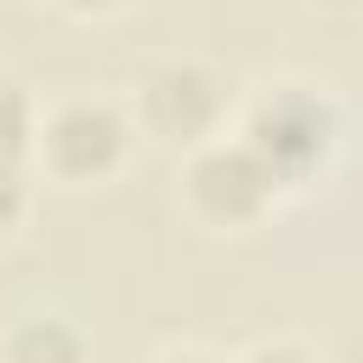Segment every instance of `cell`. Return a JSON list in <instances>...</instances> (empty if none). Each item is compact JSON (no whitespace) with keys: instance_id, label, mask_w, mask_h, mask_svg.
<instances>
[{"instance_id":"6","label":"cell","mask_w":363,"mask_h":363,"mask_svg":"<svg viewBox=\"0 0 363 363\" xmlns=\"http://www.w3.org/2000/svg\"><path fill=\"white\" fill-rule=\"evenodd\" d=\"M34 130H40V102L0 74V159H23L34 153Z\"/></svg>"},{"instance_id":"7","label":"cell","mask_w":363,"mask_h":363,"mask_svg":"<svg viewBox=\"0 0 363 363\" xmlns=\"http://www.w3.org/2000/svg\"><path fill=\"white\" fill-rule=\"evenodd\" d=\"M34 210V182L23 159H0V238H11Z\"/></svg>"},{"instance_id":"10","label":"cell","mask_w":363,"mask_h":363,"mask_svg":"<svg viewBox=\"0 0 363 363\" xmlns=\"http://www.w3.org/2000/svg\"><path fill=\"white\" fill-rule=\"evenodd\" d=\"M147 363H227V357L210 352V346H164V352H153Z\"/></svg>"},{"instance_id":"8","label":"cell","mask_w":363,"mask_h":363,"mask_svg":"<svg viewBox=\"0 0 363 363\" xmlns=\"http://www.w3.org/2000/svg\"><path fill=\"white\" fill-rule=\"evenodd\" d=\"M233 363H323L312 346H301V340H289V335H278V340H255L244 357H233Z\"/></svg>"},{"instance_id":"4","label":"cell","mask_w":363,"mask_h":363,"mask_svg":"<svg viewBox=\"0 0 363 363\" xmlns=\"http://www.w3.org/2000/svg\"><path fill=\"white\" fill-rule=\"evenodd\" d=\"M130 119H136V136H147L170 153H193L199 142H216L233 130L238 91L210 62H164L136 85Z\"/></svg>"},{"instance_id":"3","label":"cell","mask_w":363,"mask_h":363,"mask_svg":"<svg viewBox=\"0 0 363 363\" xmlns=\"http://www.w3.org/2000/svg\"><path fill=\"white\" fill-rule=\"evenodd\" d=\"M176 182H182L176 187L182 210L210 233H255L284 199L278 176L233 130L216 136V142H199L193 153H182V176Z\"/></svg>"},{"instance_id":"1","label":"cell","mask_w":363,"mask_h":363,"mask_svg":"<svg viewBox=\"0 0 363 363\" xmlns=\"http://www.w3.org/2000/svg\"><path fill=\"white\" fill-rule=\"evenodd\" d=\"M233 136L278 176L284 193H301V187H318L340 164L346 108L329 85L284 74V79H272V85H261L238 102Z\"/></svg>"},{"instance_id":"2","label":"cell","mask_w":363,"mask_h":363,"mask_svg":"<svg viewBox=\"0 0 363 363\" xmlns=\"http://www.w3.org/2000/svg\"><path fill=\"white\" fill-rule=\"evenodd\" d=\"M130 153H136L130 108L79 91V96H62V102L40 108V130H34L28 159L57 187H108L130 164Z\"/></svg>"},{"instance_id":"5","label":"cell","mask_w":363,"mask_h":363,"mask_svg":"<svg viewBox=\"0 0 363 363\" xmlns=\"http://www.w3.org/2000/svg\"><path fill=\"white\" fill-rule=\"evenodd\" d=\"M0 363H91V340L68 318H17L0 335Z\"/></svg>"},{"instance_id":"9","label":"cell","mask_w":363,"mask_h":363,"mask_svg":"<svg viewBox=\"0 0 363 363\" xmlns=\"http://www.w3.org/2000/svg\"><path fill=\"white\" fill-rule=\"evenodd\" d=\"M62 17H79V23H102V17H113V11H125L130 0H51Z\"/></svg>"}]
</instances>
